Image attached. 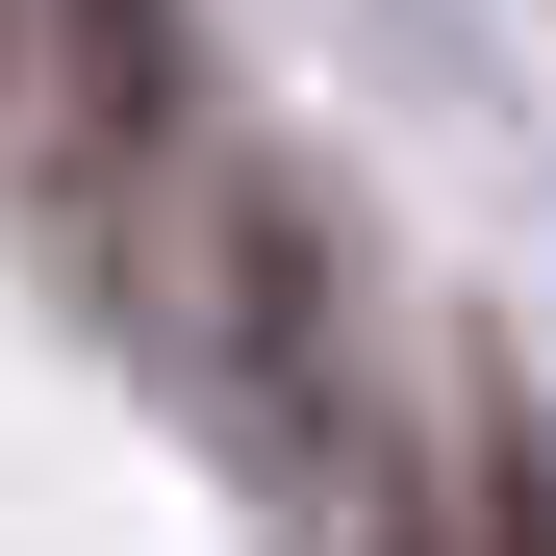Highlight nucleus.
<instances>
[{"label": "nucleus", "mask_w": 556, "mask_h": 556, "mask_svg": "<svg viewBox=\"0 0 556 556\" xmlns=\"http://www.w3.org/2000/svg\"><path fill=\"white\" fill-rule=\"evenodd\" d=\"M177 127V0H51V203L127 228V152Z\"/></svg>", "instance_id": "1"}, {"label": "nucleus", "mask_w": 556, "mask_h": 556, "mask_svg": "<svg viewBox=\"0 0 556 556\" xmlns=\"http://www.w3.org/2000/svg\"><path fill=\"white\" fill-rule=\"evenodd\" d=\"M228 304H253V405H278V430H329L354 380H329V278H304V203H228Z\"/></svg>", "instance_id": "2"}, {"label": "nucleus", "mask_w": 556, "mask_h": 556, "mask_svg": "<svg viewBox=\"0 0 556 556\" xmlns=\"http://www.w3.org/2000/svg\"><path fill=\"white\" fill-rule=\"evenodd\" d=\"M481 556H556V455L531 430H481Z\"/></svg>", "instance_id": "3"}]
</instances>
